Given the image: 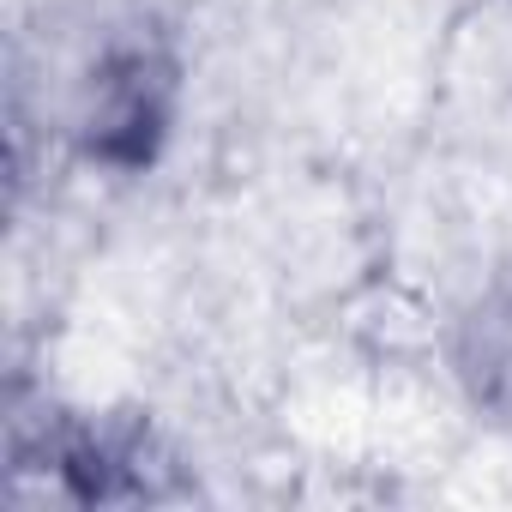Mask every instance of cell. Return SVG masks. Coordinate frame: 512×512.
Returning <instances> with one entry per match:
<instances>
[{
    "instance_id": "cell-1",
    "label": "cell",
    "mask_w": 512,
    "mask_h": 512,
    "mask_svg": "<svg viewBox=\"0 0 512 512\" xmlns=\"http://www.w3.org/2000/svg\"><path fill=\"white\" fill-rule=\"evenodd\" d=\"M181 97V67L151 25L103 31L67 85V139L103 169L157 163Z\"/></svg>"
},
{
    "instance_id": "cell-2",
    "label": "cell",
    "mask_w": 512,
    "mask_h": 512,
    "mask_svg": "<svg viewBox=\"0 0 512 512\" xmlns=\"http://www.w3.org/2000/svg\"><path fill=\"white\" fill-rule=\"evenodd\" d=\"M43 458L55 464V482L79 506H115V500H157L163 482L151 464V434L133 422H67L55 440H43Z\"/></svg>"
}]
</instances>
